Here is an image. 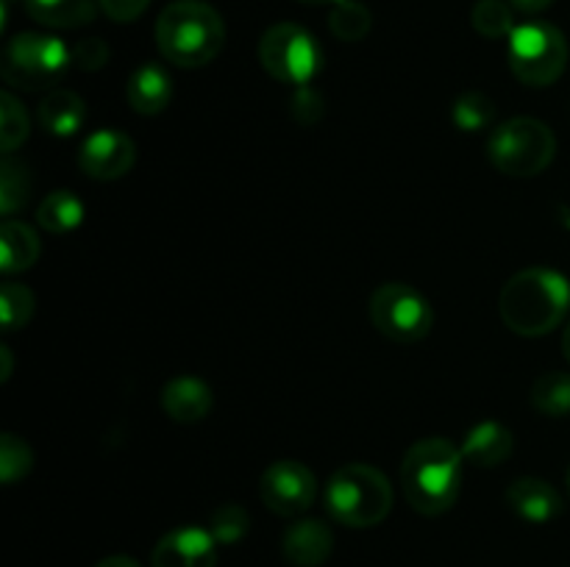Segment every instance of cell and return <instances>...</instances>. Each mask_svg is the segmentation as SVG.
<instances>
[{"mask_svg":"<svg viewBox=\"0 0 570 567\" xmlns=\"http://www.w3.org/2000/svg\"><path fill=\"white\" fill-rule=\"evenodd\" d=\"M465 459L451 439L429 437L412 445L401 461V489L415 511L438 517L456 504Z\"/></svg>","mask_w":570,"mask_h":567,"instance_id":"6da1fadb","label":"cell"},{"mask_svg":"<svg viewBox=\"0 0 570 567\" xmlns=\"http://www.w3.org/2000/svg\"><path fill=\"white\" fill-rule=\"evenodd\" d=\"M570 281L549 267H527L504 284L499 298L501 320L521 337H546L566 320Z\"/></svg>","mask_w":570,"mask_h":567,"instance_id":"7a4b0ae2","label":"cell"},{"mask_svg":"<svg viewBox=\"0 0 570 567\" xmlns=\"http://www.w3.org/2000/svg\"><path fill=\"white\" fill-rule=\"evenodd\" d=\"M156 44L161 56L184 70H195L215 59L226 44V22L215 6L204 0H176L156 20Z\"/></svg>","mask_w":570,"mask_h":567,"instance_id":"3957f363","label":"cell"},{"mask_svg":"<svg viewBox=\"0 0 570 567\" xmlns=\"http://www.w3.org/2000/svg\"><path fill=\"white\" fill-rule=\"evenodd\" d=\"M393 484L373 465H345L328 478L326 509L348 528H371L393 509Z\"/></svg>","mask_w":570,"mask_h":567,"instance_id":"277c9868","label":"cell"},{"mask_svg":"<svg viewBox=\"0 0 570 567\" xmlns=\"http://www.w3.org/2000/svg\"><path fill=\"white\" fill-rule=\"evenodd\" d=\"M72 67V50L53 33H17L3 50L0 72L9 87L39 92L53 89Z\"/></svg>","mask_w":570,"mask_h":567,"instance_id":"5b68a950","label":"cell"},{"mask_svg":"<svg viewBox=\"0 0 570 567\" xmlns=\"http://www.w3.org/2000/svg\"><path fill=\"white\" fill-rule=\"evenodd\" d=\"M488 156L504 176L532 178L540 176L557 156V137L543 120L515 117L490 133Z\"/></svg>","mask_w":570,"mask_h":567,"instance_id":"8992f818","label":"cell"},{"mask_svg":"<svg viewBox=\"0 0 570 567\" xmlns=\"http://www.w3.org/2000/svg\"><path fill=\"white\" fill-rule=\"evenodd\" d=\"M568 67V39L551 22H523L510 33V70L527 87H549Z\"/></svg>","mask_w":570,"mask_h":567,"instance_id":"52a82bcc","label":"cell"},{"mask_svg":"<svg viewBox=\"0 0 570 567\" xmlns=\"http://www.w3.org/2000/svg\"><path fill=\"white\" fill-rule=\"evenodd\" d=\"M259 61L282 83L306 87L323 67V50L306 28L295 22H278L259 39Z\"/></svg>","mask_w":570,"mask_h":567,"instance_id":"ba28073f","label":"cell"},{"mask_svg":"<svg viewBox=\"0 0 570 567\" xmlns=\"http://www.w3.org/2000/svg\"><path fill=\"white\" fill-rule=\"evenodd\" d=\"M371 322L390 342L412 345L429 337L434 311L429 300L410 284L387 281L371 295Z\"/></svg>","mask_w":570,"mask_h":567,"instance_id":"9c48e42d","label":"cell"},{"mask_svg":"<svg viewBox=\"0 0 570 567\" xmlns=\"http://www.w3.org/2000/svg\"><path fill=\"white\" fill-rule=\"evenodd\" d=\"M262 504L278 517H298L315 500V472L295 459H278L259 478Z\"/></svg>","mask_w":570,"mask_h":567,"instance_id":"30bf717a","label":"cell"},{"mask_svg":"<svg viewBox=\"0 0 570 567\" xmlns=\"http://www.w3.org/2000/svg\"><path fill=\"white\" fill-rule=\"evenodd\" d=\"M137 161V145L117 128H100L83 139L78 150V167L95 181H117Z\"/></svg>","mask_w":570,"mask_h":567,"instance_id":"8fae6325","label":"cell"},{"mask_svg":"<svg viewBox=\"0 0 570 567\" xmlns=\"http://www.w3.org/2000/svg\"><path fill=\"white\" fill-rule=\"evenodd\" d=\"M150 567H217V539L209 528H173L156 543Z\"/></svg>","mask_w":570,"mask_h":567,"instance_id":"7c38bea8","label":"cell"},{"mask_svg":"<svg viewBox=\"0 0 570 567\" xmlns=\"http://www.w3.org/2000/svg\"><path fill=\"white\" fill-rule=\"evenodd\" d=\"M334 534L323 520H298L284 531L282 554L295 567H321L332 556Z\"/></svg>","mask_w":570,"mask_h":567,"instance_id":"4fadbf2b","label":"cell"},{"mask_svg":"<svg viewBox=\"0 0 570 567\" xmlns=\"http://www.w3.org/2000/svg\"><path fill=\"white\" fill-rule=\"evenodd\" d=\"M507 506L527 523H549L562 515V498L546 478H518L507 489Z\"/></svg>","mask_w":570,"mask_h":567,"instance_id":"5bb4252c","label":"cell"},{"mask_svg":"<svg viewBox=\"0 0 570 567\" xmlns=\"http://www.w3.org/2000/svg\"><path fill=\"white\" fill-rule=\"evenodd\" d=\"M462 459L471 467H499L510 459L515 450V437L507 426L495 420H484L465 434V442L460 445Z\"/></svg>","mask_w":570,"mask_h":567,"instance_id":"9a60e30c","label":"cell"},{"mask_svg":"<svg viewBox=\"0 0 570 567\" xmlns=\"http://www.w3.org/2000/svg\"><path fill=\"white\" fill-rule=\"evenodd\" d=\"M212 389L209 384L195 376H178L161 389V409L176 422H200L212 411Z\"/></svg>","mask_w":570,"mask_h":567,"instance_id":"2e32d148","label":"cell"},{"mask_svg":"<svg viewBox=\"0 0 570 567\" xmlns=\"http://www.w3.org/2000/svg\"><path fill=\"white\" fill-rule=\"evenodd\" d=\"M128 106L137 115L154 117L170 106L173 100V81L161 64H142L131 72L126 89Z\"/></svg>","mask_w":570,"mask_h":567,"instance_id":"e0dca14e","label":"cell"},{"mask_svg":"<svg viewBox=\"0 0 570 567\" xmlns=\"http://www.w3.org/2000/svg\"><path fill=\"white\" fill-rule=\"evenodd\" d=\"M37 120L53 137H72L87 122V103L70 89H50L37 106Z\"/></svg>","mask_w":570,"mask_h":567,"instance_id":"ac0fdd59","label":"cell"},{"mask_svg":"<svg viewBox=\"0 0 570 567\" xmlns=\"http://www.w3.org/2000/svg\"><path fill=\"white\" fill-rule=\"evenodd\" d=\"M0 270L6 276H14V272L31 270L37 265L39 253H42V242H39L37 231L31 226L20 220H6L0 226Z\"/></svg>","mask_w":570,"mask_h":567,"instance_id":"d6986e66","label":"cell"},{"mask_svg":"<svg viewBox=\"0 0 570 567\" xmlns=\"http://www.w3.org/2000/svg\"><path fill=\"white\" fill-rule=\"evenodd\" d=\"M98 9V0H26L28 17L48 28H81L95 20Z\"/></svg>","mask_w":570,"mask_h":567,"instance_id":"ffe728a7","label":"cell"},{"mask_svg":"<svg viewBox=\"0 0 570 567\" xmlns=\"http://www.w3.org/2000/svg\"><path fill=\"white\" fill-rule=\"evenodd\" d=\"M81 220H83V203L78 200L76 192H67V189H56V192H50L37 209V222L50 233L72 231V228L81 226Z\"/></svg>","mask_w":570,"mask_h":567,"instance_id":"44dd1931","label":"cell"},{"mask_svg":"<svg viewBox=\"0 0 570 567\" xmlns=\"http://www.w3.org/2000/svg\"><path fill=\"white\" fill-rule=\"evenodd\" d=\"M532 404L534 409L549 417L570 415V372H543L532 384Z\"/></svg>","mask_w":570,"mask_h":567,"instance_id":"7402d4cb","label":"cell"},{"mask_svg":"<svg viewBox=\"0 0 570 567\" xmlns=\"http://www.w3.org/2000/svg\"><path fill=\"white\" fill-rule=\"evenodd\" d=\"M371 26V11H367V6L360 3V0H343V3L334 6L332 14H328V28H332V33L340 42H360V39L367 37Z\"/></svg>","mask_w":570,"mask_h":567,"instance_id":"603a6c76","label":"cell"},{"mask_svg":"<svg viewBox=\"0 0 570 567\" xmlns=\"http://www.w3.org/2000/svg\"><path fill=\"white\" fill-rule=\"evenodd\" d=\"M471 22L488 39H510V33L518 28L515 17H512V3L507 0H476Z\"/></svg>","mask_w":570,"mask_h":567,"instance_id":"cb8c5ba5","label":"cell"},{"mask_svg":"<svg viewBox=\"0 0 570 567\" xmlns=\"http://www.w3.org/2000/svg\"><path fill=\"white\" fill-rule=\"evenodd\" d=\"M451 117H454V126L460 131H482L490 122L495 120V106L488 94L482 92H462L460 98L454 100V109H451Z\"/></svg>","mask_w":570,"mask_h":567,"instance_id":"d4e9b609","label":"cell"},{"mask_svg":"<svg viewBox=\"0 0 570 567\" xmlns=\"http://www.w3.org/2000/svg\"><path fill=\"white\" fill-rule=\"evenodd\" d=\"M0 145H3V153H14L22 142L28 139L31 131V122H28L26 109L20 106V100L11 92L0 94Z\"/></svg>","mask_w":570,"mask_h":567,"instance_id":"484cf974","label":"cell"},{"mask_svg":"<svg viewBox=\"0 0 570 567\" xmlns=\"http://www.w3.org/2000/svg\"><path fill=\"white\" fill-rule=\"evenodd\" d=\"M33 295L31 289L22 287V284L6 281L0 289V315H3V328L6 331H20L22 326H28V320L33 317Z\"/></svg>","mask_w":570,"mask_h":567,"instance_id":"4316f807","label":"cell"},{"mask_svg":"<svg viewBox=\"0 0 570 567\" xmlns=\"http://www.w3.org/2000/svg\"><path fill=\"white\" fill-rule=\"evenodd\" d=\"M33 467V454L28 442L17 434H3L0 437V481L14 484L26 478Z\"/></svg>","mask_w":570,"mask_h":567,"instance_id":"83f0119b","label":"cell"},{"mask_svg":"<svg viewBox=\"0 0 570 567\" xmlns=\"http://www.w3.org/2000/svg\"><path fill=\"white\" fill-rule=\"evenodd\" d=\"M28 192H31V176H28L26 165L6 159L3 170H0V209H3V215L11 217L20 206H26Z\"/></svg>","mask_w":570,"mask_h":567,"instance_id":"f1b7e54d","label":"cell"},{"mask_svg":"<svg viewBox=\"0 0 570 567\" xmlns=\"http://www.w3.org/2000/svg\"><path fill=\"white\" fill-rule=\"evenodd\" d=\"M248 526H250L248 511L237 504H226L212 515L209 531L212 537L217 539V545H234L248 534Z\"/></svg>","mask_w":570,"mask_h":567,"instance_id":"f546056e","label":"cell"},{"mask_svg":"<svg viewBox=\"0 0 570 567\" xmlns=\"http://www.w3.org/2000/svg\"><path fill=\"white\" fill-rule=\"evenodd\" d=\"M289 115L301 122V126H315L323 117V98L317 89H312L309 83L306 87H295L293 103H289Z\"/></svg>","mask_w":570,"mask_h":567,"instance_id":"4dcf8cb0","label":"cell"},{"mask_svg":"<svg viewBox=\"0 0 570 567\" xmlns=\"http://www.w3.org/2000/svg\"><path fill=\"white\" fill-rule=\"evenodd\" d=\"M106 61H109V44H106L100 37L81 39V42L72 48V64H76L78 70L95 72L100 70Z\"/></svg>","mask_w":570,"mask_h":567,"instance_id":"1f68e13d","label":"cell"},{"mask_svg":"<svg viewBox=\"0 0 570 567\" xmlns=\"http://www.w3.org/2000/svg\"><path fill=\"white\" fill-rule=\"evenodd\" d=\"M100 11L115 22H131L150 6V0H98Z\"/></svg>","mask_w":570,"mask_h":567,"instance_id":"d6a6232c","label":"cell"},{"mask_svg":"<svg viewBox=\"0 0 570 567\" xmlns=\"http://www.w3.org/2000/svg\"><path fill=\"white\" fill-rule=\"evenodd\" d=\"M510 3H512V9L523 11V14H538V11L549 9L554 0H510Z\"/></svg>","mask_w":570,"mask_h":567,"instance_id":"836d02e7","label":"cell"},{"mask_svg":"<svg viewBox=\"0 0 570 567\" xmlns=\"http://www.w3.org/2000/svg\"><path fill=\"white\" fill-rule=\"evenodd\" d=\"M95 567H139V561L131 559V556H109V559L98 561Z\"/></svg>","mask_w":570,"mask_h":567,"instance_id":"e575fe53","label":"cell"},{"mask_svg":"<svg viewBox=\"0 0 570 567\" xmlns=\"http://www.w3.org/2000/svg\"><path fill=\"white\" fill-rule=\"evenodd\" d=\"M0 356H3V372H0V381H9V376H11V354H9V348H0Z\"/></svg>","mask_w":570,"mask_h":567,"instance_id":"d590c367","label":"cell"},{"mask_svg":"<svg viewBox=\"0 0 570 567\" xmlns=\"http://www.w3.org/2000/svg\"><path fill=\"white\" fill-rule=\"evenodd\" d=\"M562 354H566V359L570 361V322H568L566 334H562Z\"/></svg>","mask_w":570,"mask_h":567,"instance_id":"8d00e7d4","label":"cell"},{"mask_svg":"<svg viewBox=\"0 0 570 567\" xmlns=\"http://www.w3.org/2000/svg\"><path fill=\"white\" fill-rule=\"evenodd\" d=\"M298 3H306V6H323V3H332V6H337V3H343V0H298Z\"/></svg>","mask_w":570,"mask_h":567,"instance_id":"74e56055","label":"cell"},{"mask_svg":"<svg viewBox=\"0 0 570 567\" xmlns=\"http://www.w3.org/2000/svg\"><path fill=\"white\" fill-rule=\"evenodd\" d=\"M568 489H570V470H568Z\"/></svg>","mask_w":570,"mask_h":567,"instance_id":"f35d334b","label":"cell"}]
</instances>
